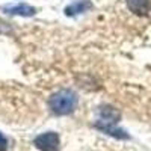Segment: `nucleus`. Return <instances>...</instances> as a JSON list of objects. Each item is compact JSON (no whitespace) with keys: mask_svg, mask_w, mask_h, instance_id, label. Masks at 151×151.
I'll use <instances>...</instances> for the list:
<instances>
[{"mask_svg":"<svg viewBox=\"0 0 151 151\" xmlns=\"http://www.w3.org/2000/svg\"><path fill=\"white\" fill-rule=\"evenodd\" d=\"M3 12L8 15H18V17H33L36 14V9L27 3H18L12 6H5Z\"/></svg>","mask_w":151,"mask_h":151,"instance_id":"20e7f679","label":"nucleus"},{"mask_svg":"<svg viewBox=\"0 0 151 151\" xmlns=\"http://www.w3.org/2000/svg\"><path fill=\"white\" fill-rule=\"evenodd\" d=\"M121 115L119 112L112 107V106H101L98 109V122H106V124H118Z\"/></svg>","mask_w":151,"mask_h":151,"instance_id":"39448f33","label":"nucleus"},{"mask_svg":"<svg viewBox=\"0 0 151 151\" xmlns=\"http://www.w3.org/2000/svg\"><path fill=\"white\" fill-rule=\"evenodd\" d=\"M127 8L133 12L134 15H148V12L151 11V0H125Z\"/></svg>","mask_w":151,"mask_h":151,"instance_id":"423d86ee","label":"nucleus"},{"mask_svg":"<svg viewBox=\"0 0 151 151\" xmlns=\"http://www.w3.org/2000/svg\"><path fill=\"white\" fill-rule=\"evenodd\" d=\"M33 144L40 151H59V147H60L59 136L55 132H47L36 136Z\"/></svg>","mask_w":151,"mask_h":151,"instance_id":"f03ea898","label":"nucleus"},{"mask_svg":"<svg viewBox=\"0 0 151 151\" xmlns=\"http://www.w3.org/2000/svg\"><path fill=\"white\" fill-rule=\"evenodd\" d=\"M77 106V95L71 89H60L48 98V107L55 115L73 113Z\"/></svg>","mask_w":151,"mask_h":151,"instance_id":"f257e3e1","label":"nucleus"},{"mask_svg":"<svg viewBox=\"0 0 151 151\" xmlns=\"http://www.w3.org/2000/svg\"><path fill=\"white\" fill-rule=\"evenodd\" d=\"M95 127L103 132V133H107L109 136H113L116 139H129V134L125 133L122 129H119L116 124H106V122H95Z\"/></svg>","mask_w":151,"mask_h":151,"instance_id":"0eeeda50","label":"nucleus"},{"mask_svg":"<svg viewBox=\"0 0 151 151\" xmlns=\"http://www.w3.org/2000/svg\"><path fill=\"white\" fill-rule=\"evenodd\" d=\"M92 2L91 0H76V2L70 3L68 6H65L64 9V14L67 17H76V15H80L85 14L89 9H92Z\"/></svg>","mask_w":151,"mask_h":151,"instance_id":"7ed1b4c3","label":"nucleus"},{"mask_svg":"<svg viewBox=\"0 0 151 151\" xmlns=\"http://www.w3.org/2000/svg\"><path fill=\"white\" fill-rule=\"evenodd\" d=\"M6 148H8V141L3 136V133H0V151H6Z\"/></svg>","mask_w":151,"mask_h":151,"instance_id":"6e6552de","label":"nucleus"}]
</instances>
